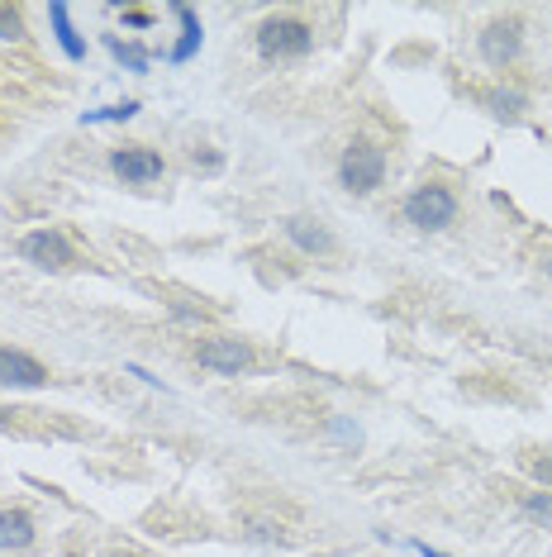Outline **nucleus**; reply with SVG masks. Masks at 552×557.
Returning <instances> with one entry per match:
<instances>
[{"label":"nucleus","instance_id":"0eeeda50","mask_svg":"<svg viewBox=\"0 0 552 557\" xmlns=\"http://www.w3.org/2000/svg\"><path fill=\"white\" fill-rule=\"evenodd\" d=\"M48 381V367L39 358H29L24 348H0V386L10 391H39Z\"/></svg>","mask_w":552,"mask_h":557},{"label":"nucleus","instance_id":"20e7f679","mask_svg":"<svg viewBox=\"0 0 552 557\" xmlns=\"http://www.w3.org/2000/svg\"><path fill=\"white\" fill-rule=\"evenodd\" d=\"M20 258L43 267V272H67L77 262V253H72L67 234H58V229H34V234L20 239Z\"/></svg>","mask_w":552,"mask_h":557},{"label":"nucleus","instance_id":"f8f14e48","mask_svg":"<svg viewBox=\"0 0 552 557\" xmlns=\"http://www.w3.org/2000/svg\"><path fill=\"white\" fill-rule=\"evenodd\" d=\"M177 20H181V43H177V53H172V58L186 62L191 53H196V43H200V24H196V15H191L186 5H177Z\"/></svg>","mask_w":552,"mask_h":557},{"label":"nucleus","instance_id":"7ed1b4c3","mask_svg":"<svg viewBox=\"0 0 552 557\" xmlns=\"http://www.w3.org/2000/svg\"><path fill=\"white\" fill-rule=\"evenodd\" d=\"M315 43V29L305 20H291V15H276V20H262L257 29V48L262 58H305Z\"/></svg>","mask_w":552,"mask_h":557},{"label":"nucleus","instance_id":"a211bd4d","mask_svg":"<svg viewBox=\"0 0 552 557\" xmlns=\"http://www.w3.org/2000/svg\"><path fill=\"white\" fill-rule=\"evenodd\" d=\"M124 24H134V29H148V24H153V15H148V10H124Z\"/></svg>","mask_w":552,"mask_h":557},{"label":"nucleus","instance_id":"423d86ee","mask_svg":"<svg viewBox=\"0 0 552 557\" xmlns=\"http://www.w3.org/2000/svg\"><path fill=\"white\" fill-rule=\"evenodd\" d=\"M196 358H200V367H210L219 377H238V372L253 367V348L243 339H205L196 348Z\"/></svg>","mask_w":552,"mask_h":557},{"label":"nucleus","instance_id":"f03ea898","mask_svg":"<svg viewBox=\"0 0 552 557\" xmlns=\"http://www.w3.org/2000/svg\"><path fill=\"white\" fill-rule=\"evenodd\" d=\"M381 177H386V153L367 139H357L353 148L343 153V162H338V181H343V191H353V196H372L376 186H381Z\"/></svg>","mask_w":552,"mask_h":557},{"label":"nucleus","instance_id":"ddd939ff","mask_svg":"<svg viewBox=\"0 0 552 557\" xmlns=\"http://www.w3.org/2000/svg\"><path fill=\"white\" fill-rule=\"evenodd\" d=\"M486 105H491L495 115H519V110H524V91H505V86H495L491 96H486Z\"/></svg>","mask_w":552,"mask_h":557},{"label":"nucleus","instance_id":"4468645a","mask_svg":"<svg viewBox=\"0 0 552 557\" xmlns=\"http://www.w3.org/2000/svg\"><path fill=\"white\" fill-rule=\"evenodd\" d=\"M524 515L552 524V491H524Z\"/></svg>","mask_w":552,"mask_h":557},{"label":"nucleus","instance_id":"aec40b11","mask_svg":"<svg viewBox=\"0 0 552 557\" xmlns=\"http://www.w3.org/2000/svg\"><path fill=\"white\" fill-rule=\"evenodd\" d=\"M543 272H548V281H552V253H548V258H543Z\"/></svg>","mask_w":552,"mask_h":557},{"label":"nucleus","instance_id":"dca6fc26","mask_svg":"<svg viewBox=\"0 0 552 557\" xmlns=\"http://www.w3.org/2000/svg\"><path fill=\"white\" fill-rule=\"evenodd\" d=\"M105 43H110V53H115V58L124 62L129 72H143V67H148V58H143L138 48H129V43H119V39H105Z\"/></svg>","mask_w":552,"mask_h":557},{"label":"nucleus","instance_id":"39448f33","mask_svg":"<svg viewBox=\"0 0 552 557\" xmlns=\"http://www.w3.org/2000/svg\"><path fill=\"white\" fill-rule=\"evenodd\" d=\"M110 167H115V177L124 181V186H153V181L167 172L162 153L143 148V143H124V148H115V153H110Z\"/></svg>","mask_w":552,"mask_h":557},{"label":"nucleus","instance_id":"6ab92c4d","mask_svg":"<svg viewBox=\"0 0 552 557\" xmlns=\"http://www.w3.org/2000/svg\"><path fill=\"white\" fill-rule=\"evenodd\" d=\"M419 553L424 557H448V553H438V548H429V543H419Z\"/></svg>","mask_w":552,"mask_h":557},{"label":"nucleus","instance_id":"6e6552de","mask_svg":"<svg viewBox=\"0 0 552 557\" xmlns=\"http://www.w3.org/2000/svg\"><path fill=\"white\" fill-rule=\"evenodd\" d=\"M524 29H519V20H495L486 24V34H481V58L491 62V67H510L514 58H519V48H524V39H519Z\"/></svg>","mask_w":552,"mask_h":557},{"label":"nucleus","instance_id":"f3484780","mask_svg":"<svg viewBox=\"0 0 552 557\" xmlns=\"http://www.w3.org/2000/svg\"><path fill=\"white\" fill-rule=\"evenodd\" d=\"M20 34H24L20 10H10V5H0V39H20Z\"/></svg>","mask_w":552,"mask_h":557},{"label":"nucleus","instance_id":"4be33fe9","mask_svg":"<svg viewBox=\"0 0 552 557\" xmlns=\"http://www.w3.org/2000/svg\"><path fill=\"white\" fill-rule=\"evenodd\" d=\"M0 429H10V424H5V419H0Z\"/></svg>","mask_w":552,"mask_h":557},{"label":"nucleus","instance_id":"9d476101","mask_svg":"<svg viewBox=\"0 0 552 557\" xmlns=\"http://www.w3.org/2000/svg\"><path fill=\"white\" fill-rule=\"evenodd\" d=\"M29 543H34V519L24 515V510H0V548L20 553Z\"/></svg>","mask_w":552,"mask_h":557},{"label":"nucleus","instance_id":"1a4fd4ad","mask_svg":"<svg viewBox=\"0 0 552 557\" xmlns=\"http://www.w3.org/2000/svg\"><path fill=\"white\" fill-rule=\"evenodd\" d=\"M286 239L296 243L300 253H310V258H324V253H334V234L319 224V219L310 215H296V219H286Z\"/></svg>","mask_w":552,"mask_h":557},{"label":"nucleus","instance_id":"2eb2a0df","mask_svg":"<svg viewBox=\"0 0 552 557\" xmlns=\"http://www.w3.org/2000/svg\"><path fill=\"white\" fill-rule=\"evenodd\" d=\"M524 467H529L533 481H543V491H552V453H529Z\"/></svg>","mask_w":552,"mask_h":557},{"label":"nucleus","instance_id":"f257e3e1","mask_svg":"<svg viewBox=\"0 0 552 557\" xmlns=\"http://www.w3.org/2000/svg\"><path fill=\"white\" fill-rule=\"evenodd\" d=\"M457 215V196L443 186V181H424L419 191L405 196V219H410L414 229H424V234H434V229H448Z\"/></svg>","mask_w":552,"mask_h":557},{"label":"nucleus","instance_id":"412c9836","mask_svg":"<svg viewBox=\"0 0 552 557\" xmlns=\"http://www.w3.org/2000/svg\"><path fill=\"white\" fill-rule=\"evenodd\" d=\"M110 557H129V553H110Z\"/></svg>","mask_w":552,"mask_h":557},{"label":"nucleus","instance_id":"9b49d317","mask_svg":"<svg viewBox=\"0 0 552 557\" xmlns=\"http://www.w3.org/2000/svg\"><path fill=\"white\" fill-rule=\"evenodd\" d=\"M48 15H53V29H58V43H62V53L77 62V58H86V43L77 39V29H72V20H67V5H48Z\"/></svg>","mask_w":552,"mask_h":557}]
</instances>
